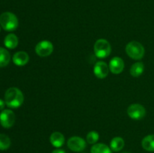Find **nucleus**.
I'll use <instances>...</instances> for the list:
<instances>
[{"label": "nucleus", "mask_w": 154, "mask_h": 153, "mask_svg": "<svg viewBox=\"0 0 154 153\" xmlns=\"http://www.w3.org/2000/svg\"><path fill=\"white\" fill-rule=\"evenodd\" d=\"M24 96L22 92L17 87H11L5 93V104L11 109H17L23 104Z\"/></svg>", "instance_id": "1"}, {"label": "nucleus", "mask_w": 154, "mask_h": 153, "mask_svg": "<svg viewBox=\"0 0 154 153\" xmlns=\"http://www.w3.org/2000/svg\"><path fill=\"white\" fill-rule=\"evenodd\" d=\"M18 24L17 17L11 12H4L0 15V26L5 31H14L18 27Z\"/></svg>", "instance_id": "2"}, {"label": "nucleus", "mask_w": 154, "mask_h": 153, "mask_svg": "<svg viewBox=\"0 0 154 153\" xmlns=\"http://www.w3.org/2000/svg\"><path fill=\"white\" fill-rule=\"evenodd\" d=\"M126 52L130 58L135 60H140L144 57L145 50L141 43L133 40L126 45Z\"/></svg>", "instance_id": "3"}, {"label": "nucleus", "mask_w": 154, "mask_h": 153, "mask_svg": "<svg viewBox=\"0 0 154 153\" xmlns=\"http://www.w3.org/2000/svg\"><path fill=\"white\" fill-rule=\"evenodd\" d=\"M94 53L99 58H105L109 56L111 52V46L106 39L100 38L94 44Z\"/></svg>", "instance_id": "4"}, {"label": "nucleus", "mask_w": 154, "mask_h": 153, "mask_svg": "<svg viewBox=\"0 0 154 153\" xmlns=\"http://www.w3.org/2000/svg\"><path fill=\"white\" fill-rule=\"evenodd\" d=\"M127 114L134 120H141L145 116L146 110L144 106L140 104H132L127 109Z\"/></svg>", "instance_id": "5"}, {"label": "nucleus", "mask_w": 154, "mask_h": 153, "mask_svg": "<svg viewBox=\"0 0 154 153\" xmlns=\"http://www.w3.org/2000/svg\"><path fill=\"white\" fill-rule=\"evenodd\" d=\"M67 146L69 149L72 151L80 152L85 149L87 147V142L81 136H74L68 140Z\"/></svg>", "instance_id": "6"}, {"label": "nucleus", "mask_w": 154, "mask_h": 153, "mask_svg": "<svg viewBox=\"0 0 154 153\" xmlns=\"http://www.w3.org/2000/svg\"><path fill=\"white\" fill-rule=\"evenodd\" d=\"M15 114L9 109L3 110L0 113V124L5 128H10L14 124Z\"/></svg>", "instance_id": "7"}, {"label": "nucleus", "mask_w": 154, "mask_h": 153, "mask_svg": "<svg viewBox=\"0 0 154 153\" xmlns=\"http://www.w3.org/2000/svg\"><path fill=\"white\" fill-rule=\"evenodd\" d=\"M35 52L41 57H47L54 51V45L51 41L44 40L37 44L35 46Z\"/></svg>", "instance_id": "8"}, {"label": "nucleus", "mask_w": 154, "mask_h": 153, "mask_svg": "<svg viewBox=\"0 0 154 153\" xmlns=\"http://www.w3.org/2000/svg\"><path fill=\"white\" fill-rule=\"evenodd\" d=\"M109 70V66L103 61L97 62L93 68V73L95 76L99 79H104L106 77Z\"/></svg>", "instance_id": "9"}, {"label": "nucleus", "mask_w": 154, "mask_h": 153, "mask_svg": "<svg viewBox=\"0 0 154 153\" xmlns=\"http://www.w3.org/2000/svg\"><path fill=\"white\" fill-rule=\"evenodd\" d=\"M109 70L114 74H119L124 69V62L120 57H114L109 62Z\"/></svg>", "instance_id": "10"}, {"label": "nucleus", "mask_w": 154, "mask_h": 153, "mask_svg": "<svg viewBox=\"0 0 154 153\" xmlns=\"http://www.w3.org/2000/svg\"><path fill=\"white\" fill-rule=\"evenodd\" d=\"M13 62L17 66H24L29 61V56L25 51H18L13 56Z\"/></svg>", "instance_id": "11"}, {"label": "nucleus", "mask_w": 154, "mask_h": 153, "mask_svg": "<svg viewBox=\"0 0 154 153\" xmlns=\"http://www.w3.org/2000/svg\"><path fill=\"white\" fill-rule=\"evenodd\" d=\"M50 141L53 146L59 148L64 145L65 136L60 132L55 131L51 134V136H50Z\"/></svg>", "instance_id": "12"}, {"label": "nucleus", "mask_w": 154, "mask_h": 153, "mask_svg": "<svg viewBox=\"0 0 154 153\" xmlns=\"http://www.w3.org/2000/svg\"><path fill=\"white\" fill-rule=\"evenodd\" d=\"M18 43H19V40H18L17 36L12 33L7 34L4 39L5 46L11 50L15 49L17 46Z\"/></svg>", "instance_id": "13"}, {"label": "nucleus", "mask_w": 154, "mask_h": 153, "mask_svg": "<svg viewBox=\"0 0 154 153\" xmlns=\"http://www.w3.org/2000/svg\"><path fill=\"white\" fill-rule=\"evenodd\" d=\"M141 146L147 152H154V134L144 136L141 141Z\"/></svg>", "instance_id": "14"}, {"label": "nucleus", "mask_w": 154, "mask_h": 153, "mask_svg": "<svg viewBox=\"0 0 154 153\" xmlns=\"http://www.w3.org/2000/svg\"><path fill=\"white\" fill-rule=\"evenodd\" d=\"M125 146V141L120 136H116L113 138L110 143V148L114 152H120L123 148Z\"/></svg>", "instance_id": "15"}, {"label": "nucleus", "mask_w": 154, "mask_h": 153, "mask_svg": "<svg viewBox=\"0 0 154 153\" xmlns=\"http://www.w3.org/2000/svg\"><path fill=\"white\" fill-rule=\"evenodd\" d=\"M144 70V63L141 62H135L132 65L130 68V74L134 77H138L143 74Z\"/></svg>", "instance_id": "16"}, {"label": "nucleus", "mask_w": 154, "mask_h": 153, "mask_svg": "<svg viewBox=\"0 0 154 153\" xmlns=\"http://www.w3.org/2000/svg\"><path fill=\"white\" fill-rule=\"evenodd\" d=\"M91 153H112V150L106 144L96 143L91 147Z\"/></svg>", "instance_id": "17"}, {"label": "nucleus", "mask_w": 154, "mask_h": 153, "mask_svg": "<svg viewBox=\"0 0 154 153\" xmlns=\"http://www.w3.org/2000/svg\"><path fill=\"white\" fill-rule=\"evenodd\" d=\"M11 55L6 49L0 47V68L5 67L9 64Z\"/></svg>", "instance_id": "18"}, {"label": "nucleus", "mask_w": 154, "mask_h": 153, "mask_svg": "<svg viewBox=\"0 0 154 153\" xmlns=\"http://www.w3.org/2000/svg\"><path fill=\"white\" fill-rule=\"evenodd\" d=\"M11 139L8 135L0 134V150H7L11 146Z\"/></svg>", "instance_id": "19"}, {"label": "nucleus", "mask_w": 154, "mask_h": 153, "mask_svg": "<svg viewBox=\"0 0 154 153\" xmlns=\"http://www.w3.org/2000/svg\"><path fill=\"white\" fill-rule=\"evenodd\" d=\"M99 139V135L98 132L95 130L90 131L87 135V141L90 144H96Z\"/></svg>", "instance_id": "20"}, {"label": "nucleus", "mask_w": 154, "mask_h": 153, "mask_svg": "<svg viewBox=\"0 0 154 153\" xmlns=\"http://www.w3.org/2000/svg\"><path fill=\"white\" fill-rule=\"evenodd\" d=\"M5 100H2V99H0V111H2L3 109L5 108Z\"/></svg>", "instance_id": "21"}, {"label": "nucleus", "mask_w": 154, "mask_h": 153, "mask_svg": "<svg viewBox=\"0 0 154 153\" xmlns=\"http://www.w3.org/2000/svg\"><path fill=\"white\" fill-rule=\"evenodd\" d=\"M51 153H66L64 150L60 149V148H57V149L54 150Z\"/></svg>", "instance_id": "22"}, {"label": "nucleus", "mask_w": 154, "mask_h": 153, "mask_svg": "<svg viewBox=\"0 0 154 153\" xmlns=\"http://www.w3.org/2000/svg\"><path fill=\"white\" fill-rule=\"evenodd\" d=\"M122 153H129V152H122Z\"/></svg>", "instance_id": "23"}, {"label": "nucleus", "mask_w": 154, "mask_h": 153, "mask_svg": "<svg viewBox=\"0 0 154 153\" xmlns=\"http://www.w3.org/2000/svg\"><path fill=\"white\" fill-rule=\"evenodd\" d=\"M0 32H1V26H0Z\"/></svg>", "instance_id": "24"}]
</instances>
